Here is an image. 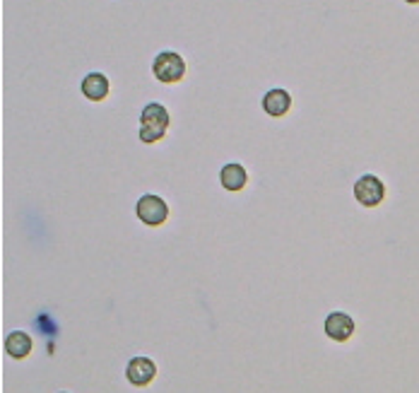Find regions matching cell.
Instances as JSON below:
<instances>
[{"instance_id": "1", "label": "cell", "mask_w": 419, "mask_h": 393, "mask_svg": "<svg viewBox=\"0 0 419 393\" xmlns=\"http://www.w3.org/2000/svg\"><path fill=\"white\" fill-rule=\"evenodd\" d=\"M152 73L154 78L164 85L181 82L186 75V60L176 51H161L159 56L152 60Z\"/></svg>"}, {"instance_id": "2", "label": "cell", "mask_w": 419, "mask_h": 393, "mask_svg": "<svg viewBox=\"0 0 419 393\" xmlns=\"http://www.w3.org/2000/svg\"><path fill=\"white\" fill-rule=\"evenodd\" d=\"M135 213H138L140 222H145L148 227H159L169 218V205H166V200L159 198V195L145 193L143 198L138 200V205H135Z\"/></svg>"}, {"instance_id": "3", "label": "cell", "mask_w": 419, "mask_h": 393, "mask_svg": "<svg viewBox=\"0 0 419 393\" xmlns=\"http://www.w3.org/2000/svg\"><path fill=\"white\" fill-rule=\"evenodd\" d=\"M355 198L359 200V205H364V208H376V205H381V200L386 198V186H383V181L378 179V176L364 174L355 184Z\"/></svg>"}, {"instance_id": "4", "label": "cell", "mask_w": 419, "mask_h": 393, "mask_svg": "<svg viewBox=\"0 0 419 393\" xmlns=\"http://www.w3.org/2000/svg\"><path fill=\"white\" fill-rule=\"evenodd\" d=\"M125 376L133 386H148L157 376V365L150 357H133L125 367Z\"/></svg>"}, {"instance_id": "5", "label": "cell", "mask_w": 419, "mask_h": 393, "mask_svg": "<svg viewBox=\"0 0 419 393\" xmlns=\"http://www.w3.org/2000/svg\"><path fill=\"white\" fill-rule=\"evenodd\" d=\"M352 333H355V321L352 316L342 314V311H332L326 319V335L335 342H345L350 340Z\"/></svg>"}, {"instance_id": "6", "label": "cell", "mask_w": 419, "mask_h": 393, "mask_svg": "<svg viewBox=\"0 0 419 393\" xmlns=\"http://www.w3.org/2000/svg\"><path fill=\"white\" fill-rule=\"evenodd\" d=\"M262 109H265L267 116H285L287 112L292 109V94L282 87H275V89H267L265 97H262Z\"/></svg>"}, {"instance_id": "7", "label": "cell", "mask_w": 419, "mask_h": 393, "mask_svg": "<svg viewBox=\"0 0 419 393\" xmlns=\"http://www.w3.org/2000/svg\"><path fill=\"white\" fill-rule=\"evenodd\" d=\"M80 89H82V94L89 99V102H102V99L109 97L111 85L104 73H89V75H84Z\"/></svg>"}, {"instance_id": "8", "label": "cell", "mask_w": 419, "mask_h": 393, "mask_svg": "<svg viewBox=\"0 0 419 393\" xmlns=\"http://www.w3.org/2000/svg\"><path fill=\"white\" fill-rule=\"evenodd\" d=\"M140 125H143V128H157V130L169 128V112H166L164 104L150 102L148 107L143 109V114H140Z\"/></svg>"}, {"instance_id": "9", "label": "cell", "mask_w": 419, "mask_h": 393, "mask_svg": "<svg viewBox=\"0 0 419 393\" xmlns=\"http://www.w3.org/2000/svg\"><path fill=\"white\" fill-rule=\"evenodd\" d=\"M246 181H249V174H246V169L241 167L239 162H229L224 164L220 171V184L224 186L226 191H241L246 186Z\"/></svg>"}, {"instance_id": "10", "label": "cell", "mask_w": 419, "mask_h": 393, "mask_svg": "<svg viewBox=\"0 0 419 393\" xmlns=\"http://www.w3.org/2000/svg\"><path fill=\"white\" fill-rule=\"evenodd\" d=\"M32 335L24 333V331H12L5 338V352H8L12 360H24V357L32 352Z\"/></svg>"}, {"instance_id": "11", "label": "cell", "mask_w": 419, "mask_h": 393, "mask_svg": "<svg viewBox=\"0 0 419 393\" xmlns=\"http://www.w3.org/2000/svg\"><path fill=\"white\" fill-rule=\"evenodd\" d=\"M166 135V130H157V128H143V125H140V140H143V143H157V140H161Z\"/></svg>"}, {"instance_id": "12", "label": "cell", "mask_w": 419, "mask_h": 393, "mask_svg": "<svg viewBox=\"0 0 419 393\" xmlns=\"http://www.w3.org/2000/svg\"><path fill=\"white\" fill-rule=\"evenodd\" d=\"M405 3H410V5H417V3H419V0H405Z\"/></svg>"}]
</instances>
